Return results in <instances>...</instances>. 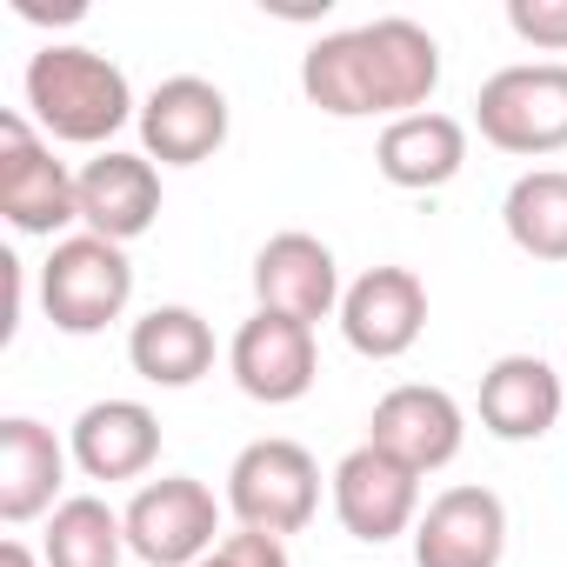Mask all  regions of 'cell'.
I'll return each mask as SVG.
<instances>
[{"label":"cell","mask_w":567,"mask_h":567,"mask_svg":"<svg viewBox=\"0 0 567 567\" xmlns=\"http://www.w3.org/2000/svg\"><path fill=\"white\" fill-rule=\"evenodd\" d=\"M434 87H441V41L408 14L321 34L301 54V94L334 121H374V114L401 121L421 114Z\"/></svg>","instance_id":"1"},{"label":"cell","mask_w":567,"mask_h":567,"mask_svg":"<svg viewBox=\"0 0 567 567\" xmlns=\"http://www.w3.org/2000/svg\"><path fill=\"white\" fill-rule=\"evenodd\" d=\"M21 87H28L34 127H41L48 141H68V147H101V154H107V141H114L127 121H141L127 74H121L107 54L74 48V41H48V48L28 61V81H21Z\"/></svg>","instance_id":"2"},{"label":"cell","mask_w":567,"mask_h":567,"mask_svg":"<svg viewBox=\"0 0 567 567\" xmlns=\"http://www.w3.org/2000/svg\"><path fill=\"white\" fill-rule=\"evenodd\" d=\"M321 507V461L301 447V441H247L227 467V514L254 534H274V540H288L315 520Z\"/></svg>","instance_id":"3"},{"label":"cell","mask_w":567,"mask_h":567,"mask_svg":"<svg viewBox=\"0 0 567 567\" xmlns=\"http://www.w3.org/2000/svg\"><path fill=\"white\" fill-rule=\"evenodd\" d=\"M474 127L487 147L540 161L567 147V61H520L481 81Z\"/></svg>","instance_id":"4"},{"label":"cell","mask_w":567,"mask_h":567,"mask_svg":"<svg viewBox=\"0 0 567 567\" xmlns=\"http://www.w3.org/2000/svg\"><path fill=\"white\" fill-rule=\"evenodd\" d=\"M134 301V260L127 247L101 240V234H68L54 240L48 267H41V308L61 334H101L127 315Z\"/></svg>","instance_id":"5"},{"label":"cell","mask_w":567,"mask_h":567,"mask_svg":"<svg viewBox=\"0 0 567 567\" xmlns=\"http://www.w3.org/2000/svg\"><path fill=\"white\" fill-rule=\"evenodd\" d=\"M0 214L14 234H48L68 240L81 220V174L54 161V141L28 114H0Z\"/></svg>","instance_id":"6"},{"label":"cell","mask_w":567,"mask_h":567,"mask_svg":"<svg viewBox=\"0 0 567 567\" xmlns=\"http://www.w3.org/2000/svg\"><path fill=\"white\" fill-rule=\"evenodd\" d=\"M121 520H127V554L147 560V567H194L220 547L214 540L220 534V501L194 474H161V481L134 487Z\"/></svg>","instance_id":"7"},{"label":"cell","mask_w":567,"mask_h":567,"mask_svg":"<svg viewBox=\"0 0 567 567\" xmlns=\"http://www.w3.org/2000/svg\"><path fill=\"white\" fill-rule=\"evenodd\" d=\"M227 368H234V388H240L247 401H260V408H295V401L315 388V374H321L315 328L254 308V315L234 328Z\"/></svg>","instance_id":"8"},{"label":"cell","mask_w":567,"mask_h":567,"mask_svg":"<svg viewBox=\"0 0 567 567\" xmlns=\"http://www.w3.org/2000/svg\"><path fill=\"white\" fill-rule=\"evenodd\" d=\"M234 107L214 81L200 74H174L141 101V154L161 167H200L227 147Z\"/></svg>","instance_id":"9"},{"label":"cell","mask_w":567,"mask_h":567,"mask_svg":"<svg viewBox=\"0 0 567 567\" xmlns=\"http://www.w3.org/2000/svg\"><path fill=\"white\" fill-rule=\"evenodd\" d=\"M368 441H374L381 454H394L401 467H414V474H441V467L461 454V441H467V414H461V401H454L447 388L401 381V388H388V394L374 401Z\"/></svg>","instance_id":"10"},{"label":"cell","mask_w":567,"mask_h":567,"mask_svg":"<svg viewBox=\"0 0 567 567\" xmlns=\"http://www.w3.org/2000/svg\"><path fill=\"white\" fill-rule=\"evenodd\" d=\"M341 334L361 361H401L427 334V288L414 267H368L341 295Z\"/></svg>","instance_id":"11"},{"label":"cell","mask_w":567,"mask_h":567,"mask_svg":"<svg viewBox=\"0 0 567 567\" xmlns=\"http://www.w3.org/2000/svg\"><path fill=\"white\" fill-rule=\"evenodd\" d=\"M341 260L328 240L288 227V234H274L260 254H254V301L267 315H288V321H328L341 315Z\"/></svg>","instance_id":"12"},{"label":"cell","mask_w":567,"mask_h":567,"mask_svg":"<svg viewBox=\"0 0 567 567\" xmlns=\"http://www.w3.org/2000/svg\"><path fill=\"white\" fill-rule=\"evenodd\" d=\"M334 514L368 547H381L394 534H414V520H421V474L401 467L394 454H381L374 441H361L334 467Z\"/></svg>","instance_id":"13"},{"label":"cell","mask_w":567,"mask_h":567,"mask_svg":"<svg viewBox=\"0 0 567 567\" xmlns=\"http://www.w3.org/2000/svg\"><path fill=\"white\" fill-rule=\"evenodd\" d=\"M507 554V507L494 487H441L414 520V567H501Z\"/></svg>","instance_id":"14"},{"label":"cell","mask_w":567,"mask_h":567,"mask_svg":"<svg viewBox=\"0 0 567 567\" xmlns=\"http://www.w3.org/2000/svg\"><path fill=\"white\" fill-rule=\"evenodd\" d=\"M68 454L87 481H141L161 461V421H154L147 401L107 394V401L81 408V421L68 434Z\"/></svg>","instance_id":"15"},{"label":"cell","mask_w":567,"mask_h":567,"mask_svg":"<svg viewBox=\"0 0 567 567\" xmlns=\"http://www.w3.org/2000/svg\"><path fill=\"white\" fill-rule=\"evenodd\" d=\"M81 220L87 234L127 247L141 240L154 220H161V174L147 154H127V147H107L81 167Z\"/></svg>","instance_id":"16"},{"label":"cell","mask_w":567,"mask_h":567,"mask_svg":"<svg viewBox=\"0 0 567 567\" xmlns=\"http://www.w3.org/2000/svg\"><path fill=\"white\" fill-rule=\"evenodd\" d=\"M374 167H381V181H394L408 194H434V187L461 181V167H467V127L454 114H441V107L401 114L374 141Z\"/></svg>","instance_id":"17"},{"label":"cell","mask_w":567,"mask_h":567,"mask_svg":"<svg viewBox=\"0 0 567 567\" xmlns=\"http://www.w3.org/2000/svg\"><path fill=\"white\" fill-rule=\"evenodd\" d=\"M61 481H68V447L54 441V427H41L34 414L0 421V520L28 527V520L54 514Z\"/></svg>","instance_id":"18"},{"label":"cell","mask_w":567,"mask_h":567,"mask_svg":"<svg viewBox=\"0 0 567 567\" xmlns=\"http://www.w3.org/2000/svg\"><path fill=\"white\" fill-rule=\"evenodd\" d=\"M560 401L567 388L540 354H501L481 374V427L494 441H540L560 421Z\"/></svg>","instance_id":"19"},{"label":"cell","mask_w":567,"mask_h":567,"mask_svg":"<svg viewBox=\"0 0 567 567\" xmlns=\"http://www.w3.org/2000/svg\"><path fill=\"white\" fill-rule=\"evenodd\" d=\"M127 361L154 388H194L214 368V328L194 308H147L127 334Z\"/></svg>","instance_id":"20"},{"label":"cell","mask_w":567,"mask_h":567,"mask_svg":"<svg viewBox=\"0 0 567 567\" xmlns=\"http://www.w3.org/2000/svg\"><path fill=\"white\" fill-rule=\"evenodd\" d=\"M501 227L527 260H567V167H527L501 200Z\"/></svg>","instance_id":"21"},{"label":"cell","mask_w":567,"mask_h":567,"mask_svg":"<svg viewBox=\"0 0 567 567\" xmlns=\"http://www.w3.org/2000/svg\"><path fill=\"white\" fill-rule=\"evenodd\" d=\"M121 554H127V520L101 494H68L48 514V540H41L48 567H121Z\"/></svg>","instance_id":"22"},{"label":"cell","mask_w":567,"mask_h":567,"mask_svg":"<svg viewBox=\"0 0 567 567\" xmlns=\"http://www.w3.org/2000/svg\"><path fill=\"white\" fill-rule=\"evenodd\" d=\"M507 28L540 54H567V0H507Z\"/></svg>","instance_id":"23"},{"label":"cell","mask_w":567,"mask_h":567,"mask_svg":"<svg viewBox=\"0 0 567 567\" xmlns=\"http://www.w3.org/2000/svg\"><path fill=\"white\" fill-rule=\"evenodd\" d=\"M194 567H288V547H280L274 534L240 527V534H220V547L207 560H194Z\"/></svg>","instance_id":"24"},{"label":"cell","mask_w":567,"mask_h":567,"mask_svg":"<svg viewBox=\"0 0 567 567\" xmlns=\"http://www.w3.org/2000/svg\"><path fill=\"white\" fill-rule=\"evenodd\" d=\"M0 280H8V321H0V341H8L21 328V260L14 254H0Z\"/></svg>","instance_id":"25"},{"label":"cell","mask_w":567,"mask_h":567,"mask_svg":"<svg viewBox=\"0 0 567 567\" xmlns=\"http://www.w3.org/2000/svg\"><path fill=\"white\" fill-rule=\"evenodd\" d=\"M14 14L21 21H81L87 8H81V0H68V8H48V0H14Z\"/></svg>","instance_id":"26"},{"label":"cell","mask_w":567,"mask_h":567,"mask_svg":"<svg viewBox=\"0 0 567 567\" xmlns=\"http://www.w3.org/2000/svg\"><path fill=\"white\" fill-rule=\"evenodd\" d=\"M0 567H48L28 540H0Z\"/></svg>","instance_id":"27"}]
</instances>
